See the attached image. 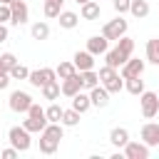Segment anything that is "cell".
<instances>
[{
    "instance_id": "1",
    "label": "cell",
    "mask_w": 159,
    "mask_h": 159,
    "mask_svg": "<svg viewBox=\"0 0 159 159\" xmlns=\"http://www.w3.org/2000/svg\"><path fill=\"white\" fill-rule=\"evenodd\" d=\"M99 84H104L109 94H117V92L124 89V77H122L114 67L104 65V67H99Z\"/></svg>"
},
{
    "instance_id": "2",
    "label": "cell",
    "mask_w": 159,
    "mask_h": 159,
    "mask_svg": "<svg viewBox=\"0 0 159 159\" xmlns=\"http://www.w3.org/2000/svg\"><path fill=\"white\" fill-rule=\"evenodd\" d=\"M30 134H32V132H27L25 127H10V132H7V139H10V144H12L17 152H27V149L32 147V139H30Z\"/></svg>"
},
{
    "instance_id": "3",
    "label": "cell",
    "mask_w": 159,
    "mask_h": 159,
    "mask_svg": "<svg viewBox=\"0 0 159 159\" xmlns=\"http://www.w3.org/2000/svg\"><path fill=\"white\" fill-rule=\"evenodd\" d=\"M139 107H142V117H144V119L157 117V112H159V94L144 89V92L139 94Z\"/></svg>"
},
{
    "instance_id": "4",
    "label": "cell",
    "mask_w": 159,
    "mask_h": 159,
    "mask_svg": "<svg viewBox=\"0 0 159 159\" xmlns=\"http://www.w3.org/2000/svg\"><path fill=\"white\" fill-rule=\"evenodd\" d=\"M102 35H104L107 40H119V37H124V35H127V20H124L122 15H117L114 20L104 22Z\"/></svg>"
},
{
    "instance_id": "5",
    "label": "cell",
    "mask_w": 159,
    "mask_h": 159,
    "mask_svg": "<svg viewBox=\"0 0 159 159\" xmlns=\"http://www.w3.org/2000/svg\"><path fill=\"white\" fill-rule=\"evenodd\" d=\"M57 80V72L52 70V67H40V70H32L30 72V77H27V82L32 84V87H45L47 82H55Z\"/></svg>"
},
{
    "instance_id": "6",
    "label": "cell",
    "mask_w": 159,
    "mask_h": 159,
    "mask_svg": "<svg viewBox=\"0 0 159 159\" xmlns=\"http://www.w3.org/2000/svg\"><path fill=\"white\" fill-rule=\"evenodd\" d=\"M7 104H10L12 112H25V114H27V109H30V104H32V97H30L27 92H22V89H15V92L10 94V99H7Z\"/></svg>"
},
{
    "instance_id": "7",
    "label": "cell",
    "mask_w": 159,
    "mask_h": 159,
    "mask_svg": "<svg viewBox=\"0 0 159 159\" xmlns=\"http://www.w3.org/2000/svg\"><path fill=\"white\" fill-rule=\"evenodd\" d=\"M10 10H12L10 25L20 27V25H25V22H27V17H30V10H27V2H25V0H12V2H10Z\"/></svg>"
},
{
    "instance_id": "8",
    "label": "cell",
    "mask_w": 159,
    "mask_h": 159,
    "mask_svg": "<svg viewBox=\"0 0 159 159\" xmlns=\"http://www.w3.org/2000/svg\"><path fill=\"white\" fill-rule=\"evenodd\" d=\"M124 157L127 159H149V144H144V142H127V147H124Z\"/></svg>"
},
{
    "instance_id": "9",
    "label": "cell",
    "mask_w": 159,
    "mask_h": 159,
    "mask_svg": "<svg viewBox=\"0 0 159 159\" xmlns=\"http://www.w3.org/2000/svg\"><path fill=\"white\" fill-rule=\"evenodd\" d=\"M72 62H75V67H77L80 72H84V70H94V55H92L89 50H77L75 57H72Z\"/></svg>"
},
{
    "instance_id": "10",
    "label": "cell",
    "mask_w": 159,
    "mask_h": 159,
    "mask_svg": "<svg viewBox=\"0 0 159 159\" xmlns=\"http://www.w3.org/2000/svg\"><path fill=\"white\" fill-rule=\"evenodd\" d=\"M84 87H82V75L80 72H75L72 77H67V80H62V94L65 97H75L77 92H82Z\"/></svg>"
},
{
    "instance_id": "11",
    "label": "cell",
    "mask_w": 159,
    "mask_h": 159,
    "mask_svg": "<svg viewBox=\"0 0 159 159\" xmlns=\"http://www.w3.org/2000/svg\"><path fill=\"white\" fill-rule=\"evenodd\" d=\"M144 72V60H134V57H129L122 67H119V75L122 77H139Z\"/></svg>"
},
{
    "instance_id": "12",
    "label": "cell",
    "mask_w": 159,
    "mask_h": 159,
    "mask_svg": "<svg viewBox=\"0 0 159 159\" xmlns=\"http://www.w3.org/2000/svg\"><path fill=\"white\" fill-rule=\"evenodd\" d=\"M142 142L149 147H159V124L157 122H147L142 127Z\"/></svg>"
},
{
    "instance_id": "13",
    "label": "cell",
    "mask_w": 159,
    "mask_h": 159,
    "mask_svg": "<svg viewBox=\"0 0 159 159\" xmlns=\"http://www.w3.org/2000/svg\"><path fill=\"white\" fill-rule=\"evenodd\" d=\"M87 50L97 57V55H104L107 50H109V40L104 37V35H92L89 40H87Z\"/></svg>"
},
{
    "instance_id": "14",
    "label": "cell",
    "mask_w": 159,
    "mask_h": 159,
    "mask_svg": "<svg viewBox=\"0 0 159 159\" xmlns=\"http://www.w3.org/2000/svg\"><path fill=\"white\" fill-rule=\"evenodd\" d=\"M127 60H129V57H127L119 47H112V50H107V52H104V65H109V67H114V70H119Z\"/></svg>"
},
{
    "instance_id": "15",
    "label": "cell",
    "mask_w": 159,
    "mask_h": 159,
    "mask_svg": "<svg viewBox=\"0 0 159 159\" xmlns=\"http://www.w3.org/2000/svg\"><path fill=\"white\" fill-rule=\"evenodd\" d=\"M89 99H92V107H107L109 104V92L104 84H97L89 89Z\"/></svg>"
},
{
    "instance_id": "16",
    "label": "cell",
    "mask_w": 159,
    "mask_h": 159,
    "mask_svg": "<svg viewBox=\"0 0 159 159\" xmlns=\"http://www.w3.org/2000/svg\"><path fill=\"white\" fill-rule=\"evenodd\" d=\"M99 12H102L99 0H87V2H82V7H80L82 20H99Z\"/></svg>"
},
{
    "instance_id": "17",
    "label": "cell",
    "mask_w": 159,
    "mask_h": 159,
    "mask_svg": "<svg viewBox=\"0 0 159 159\" xmlns=\"http://www.w3.org/2000/svg\"><path fill=\"white\" fill-rule=\"evenodd\" d=\"M109 142H112L117 149H124L127 142H129V132H127L124 127H114V129L109 132Z\"/></svg>"
},
{
    "instance_id": "18",
    "label": "cell",
    "mask_w": 159,
    "mask_h": 159,
    "mask_svg": "<svg viewBox=\"0 0 159 159\" xmlns=\"http://www.w3.org/2000/svg\"><path fill=\"white\" fill-rule=\"evenodd\" d=\"M57 20H60V27H65V30H75L77 22H80V15L72 12V10H62V12L57 15Z\"/></svg>"
},
{
    "instance_id": "19",
    "label": "cell",
    "mask_w": 159,
    "mask_h": 159,
    "mask_svg": "<svg viewBox=\"0 0 159 159\" xmlns=\"http://www.w3.org/2000/svg\"><path fill=\"white\" fill-rule=\"evenodd\" d=\"M72 107L80 112V114H84L89 107H92V99H89V92H77L75 97H72Z\"/></svg>"
},
{
    "instance_id": "20",
    "label": "cell",
    "mask_w": 159,
    "mask_h": 159,
    "mask_svg": "<svg viewBox=\"0 0 159 159\" xmlns=\"http://www.w3.org/2000/svg\"><path fill=\"white\" fill-rule=\"evenodd\" d=\"M124 89L129 92V94H142L144 92V80H142V75L139 77H124Z\"/></svg>"
},
{
    "instance_id": "21",
    "label": "cell",
    "mask_w": 159,
    "mask_h": 159,
    "mask_svg": "<svg viewBox=\"0 0 159 159\" xmlns=\"http://www.w3.org/2000/svg\"><path fill=\"white\" fill-rule=\"evenodd\" d=\"M47 124H50L47 117H27V119L22 122V127H25L27 132H42Z\"/></svg>"
},
{
    "instance_id": "22",
    "label": "cell",
    "mask_w": 159,
    "mask_h": 159,
    "mask_svg": "<svg viewBox=\"0 0 159 159\" xmlns=\"http://www.w3.org/2000/svg\"><path fill=\"white\" fill-rule=\"evenodd\" d=\"M129 12H132L137 20H144V17L149 15V2H147V0H132Z\"/></svg>"
},
{
    "instance_id": "23",
    "label": "cell",
    "mask_w": 159,
    "mask_h": 159,
    "mask_svg": "<svg viewBox=\"0 0 159 159\" xmlns=\"http://www.w3.org/2000/svg\"><path fill=\"white\" fill-rule=\"evenodd\" d=\"M147 60H149L152 65H157V67H159V37L147 40Z\"/></svg>"
},
{
    "instance_id": "24",
    "label": "cell",
    "mask_w": 159,
    "mask_h": 159,
    "mask_svg": "<svg viewBox=\"0 0 159 159\" xmlns=\"http://www.w3.org/2000/svg\"><path fill=\"white\" fill-rule=\"evenodd\" d=\"M82 75V87L89 92L92 87H97L99 84V72H94V70H84V72H80Z\"/></svg>"
},
{
    "instance_id": "25",
    "label": "cell",
    "mask_w": 159,
    "mask_h": 159,
    "mask_svg": "<svg viewBox=\"0 0 159 159\" xmlns=\"http://www.w3.org/2000/svg\"><path fill=\"white\" fill-rule=\"evenodd\" d=\"M60 92H62V84L55 80V82H47L45 87H42V97L45 99H50V102H55L57 97H60Z\"/></svg>"
},
{
    "instance_id": "26",
    "label": "cell",
    "mask_w": 159,
    "mask_h": 159,
    "mask_svg": "<svg viewBox=\"0 0 159 159\" xmlns=\"http://www.w3.org/2000/svg\"><path fill=\"white\" fill-rule=\"evenodd\" d=\"M62 2H65V0H45V5H42L45 17H57V15L62 12Z\"/></svg>"
},
{
    "instance_id": "27",
    "label": "cell",
    "mask_w": 159,
    "mask_h": 159,
    "mask_svg": "<svg viewBox=\"0 0 159 159\" xmlns=\"http://www.w3.org/2000/svg\"><path fill=\"white\" fill-rule=\"evenodd\" d=\"M57 147H60V142H57V139L40 134V152H42V154H55V152H57Z\"/></svg>"
},
{
    "instance_id": "28",
    "label": "cell",
    "mask_w": 159,
    "mask_h": 159,
    "mask_svg": "<svg viewBox=\"0 0 159 159\" xmlns=\"http://www.w3.org/2000/svg\"><path fill=\"white\" fill-rule=\"evenodd\" d=\"M55 72H57V77L60 80H67V77H72L75 72H80L77 67H75V62H60L57 67H55Z\"/></svg>"
},
{
    "instance_id": "29",
    "label": "cell",
    "mask_w": 159,
    "mask_h": 159,
    "mask_svg": "<svg viewBox=\"0 0 159 159\" xmlns=\"http://www.w3.org/2000/svg\"><path fill=\"white\" fill-rule=\"evenodd\" d=\"M30 32H32L35 40H47V37H50V25H47V22H35Z\"/></svg>"
},
{
    "instance_id": "30",
    "label": "cell",
    "mask_w": 159,
    "mask_h": 159,
    "mask_svg": "<svg viewBox=\"0 0 159 159\" xmlns=\"http://www.w3.org/2000/svg\"><path fill=\"white\" fill-rule=\"evenodd\" d=\"M62 124L65 127H77L80 124V112L72 107V109H65L62 112Z\"/></svg>"
},
{
    "instance_id": "31",
    "label": "cell",
    "mask_w": 159,
    "mask_h": 159,
    "mask_svg": "<svg viewBox=\"0 0 159 159\" xmlns=\"http://www.w3.org/2000/svg\"><path fill=\"white\" fill-rule=\"evenodd\" d=\"M62 112H65V109H62L60 104H55V102H52V104L45 109V114H47V122H62Z\"/></svg>"
},
{
    "instance_id": "32",
    "label": "cell",
    "mask_w": 159,
    "mask_h": 159,
    "mask_svg": "<svg viewBox=\"0 0 159 159\" xmlns=\"http://www.w3.org/2000/svg\"><path fill=\"white\" fill-rule=\"evenodd\" d=\"M117 47H119L127 57H132V52H134V40L124 35V37H119V40H117Z\"/></svg>"
},
{
    "instance_id": "33",
    "label": "cell",
    "mask_w": 159,
    "mask_h": 159,
    "mask_svg": "<svg viewBox=\"0 0 159 159\" xmlns=\"http://www.w3.org/2000/svg\"><path fill=\"white\" fill-rule=\"evenodd\" d=\"M10 77H12V80H27V77H30V70H27L25 65H20V62H17V65L10 70Z\"/></svg>"
},
{
    "instance_id": "34",
    "label": "cell",
    "mask_w": 159,
    "mask_h": 159,
    "mask_svg": "<svg viewBox=\"0 0 159 159\" xmlns=\"http://www.w3.org/2000/svg\"><path fill=\"white\" fill-rule=\"evenodd\" d=\"M0 65H2V67H5L7 72H10V70H12L15 65H17V57H15L12 52H2V55H0Z\"/></svg>"
},
{
    "instance_id": "35",
    "label": "cell",
    "mask_w": 159,
    "mask_h": 159,
    "mask_svg": "<svg viewBox=\"0 0 159 159\" xmlns=\"http://www.w3.org/2000/svg\"><path fill=\"white\" fill-rule=\"evenodd\" d=\"M112 5H114V10H117L119 15H124V12H129L132 0H112Z\"/></svg>"
},
{
    "instance_id": "36",
    "label": "cell",
    "mask_w": 159,
    "mask_h": 159,
    "mask_svg": "<svg viewBox=\"0 0 159 159\" xmlns=\"http://www.w3.org/2000/svg\"><path fill=\"white\" fill-rule=\"evenodd\" d=\"M10 17H12V10H10V5L0 2V22H10Z\"/></svg>"
},
{
    "instance_id": "37",
    "label": "cell",
    "mask_w": 159,
    "mask_h": 159,
    "mask_svg": "<svg viewBox=\"0 0 159 159\" xmlns=\"http://www.w3.org/2000/svg\"><path fill=\"white\" fill-rule=\"evenodd\" d=\"M10 80H12V77H10V72H7V70H5L2 65H0V89H7Z\"/></svg>"
},
{
    "instance_id": "38",
    "label": "cell",
    "mask_w": 159,
    "mask_h": 159,
    "mask_svg": "<svg viewBox=\"0 0 159 159\" xmlns=\"http://www.w3.org/2000/svg\"><path fill=\"white\" fill-rule=\"evenodd\" d=\"M27 117H47V114H45V109H42L40 104H35V102H32V104H30V109H27Z\"/></svg>"
},
{
    "instance_id": "39",
    "label": "cell",
    "mask_w": 159,
    "mask_h": 159,
    "mask_svg": "<svg viewBox=\"0 0 159 159\" xmlns=\"http://www.w3.org/2000/svg\"><path fill=\"white\" fill-rule=\"evenodd\" d=\"M17 154H20V152H17L15 147H10V149H2V152H0V157H2V159H15Z\"/></svg>"
},
{
    "instance_id": "40",
    "label": "cell",
    "mask_w": 159,
    "mask_h": 159,
    "mask_svg": "<svg viewBox=\"0 0 159 159\" xmlns=\"http://www.w3.org/2000/svg\"><path fill=\"white\" fill-rule=\"evenodd\" d=\"M7 35H10L7 25H5V22H0V42H5V40H7Z\"/></svg>"
},
{
    "instance_id": "41",
    "label": "cell",
    "mask_w": 159,
    "mask_h": 159,
    "mask_svg": "<svg viewBox=\"0 0 159 159\" xmlns=\"http://www.w3.org/2000/svg\"><path fill=\"white\" fill-rule=\"evenodd\" d=\"M0 2H5V5H10V2H12V0H0Z\"/></svg>"
},
{
    "instance_id": "42",
    "label": "cell",
    "mask_w": 159,
    "mask_h": 159,
    "mask_svg": "<svg viewBox=\"0 0 159 159\" xmlns=\"http://www.w3.org/2000/svg\"><path fill=\"white\" fill-rule=\"evenodd\" d=\"M75 2H80V5H82V2H87V0H75Z\"/></svg>"
},
{
    "instance_id": "43",
    "label": "cell",
    "mask_w": 159,
    "mask_h": 159,
    "mask_svg": "<svg viewBox=\"0 0 159 159\" xmlns=\"http://www.w3.org/2000/svg\"><path fill=\"white\" fill-rule=\"evenodd\" d=\"M0 124H2V119H0Z\"/></svg>"
}]
</instances>
